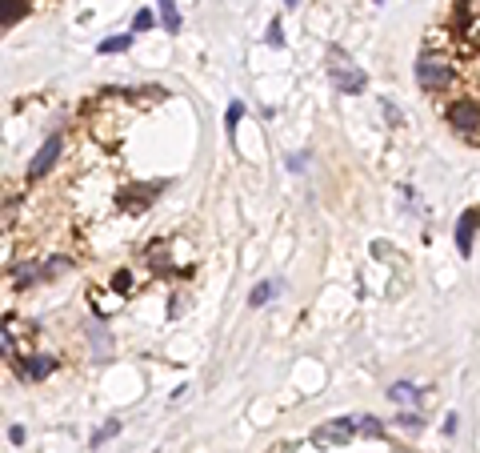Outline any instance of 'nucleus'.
Instances as JSON below:
<instances>
[{"mask_svg":"<svg viewBox=\"0 0 480 453\" xmlns=\"http://www.w3.org/2000/svg\"><path fill=\"white\" fill-rule=\"evenodd\" d=\"M328 76H332V85H336V93L344 96H356L368 89V76L361 65H352V56L344 52V48H328Z\"/></svg>","mask_w":480,"mask_h":453,"instance_id":"2","label":"nucleus"},{"mask_svg":"<svg viewBox=\"0 0 480 453\" xmlns=\"http://www.w3.org/2000/svg\"><path fill=\"white\" fill-rule=\"evenodd\" d=\"M284 4H288V8H293V4H300V0H284Z\"/></svg>","mask_w":480,"mask_h":453,"instance_id":"27","label":"nucleus"},{"mask_svg":"<svg viewBox=\"0 0 480 453\" xmlns=\"http://www.w3.org/2000/svg\"><path fill=\"white\" fill-rule=\"evenodd\" d=\"M113 285H116V293H133V273H128V269H116Z\"/></svg>","mask_w":480,"mask_h":453,"instance_id":"21","label":"nucleus"},{"mask_svg":"<svg viewBox=\"0 0 480 453\" xmlns=\"http://www.w3.org/2000/svg\"><path fill=\"white\" fill-rule=\"evenodd\" d=\"M160 8V24L164 32H181V12H176V0H157Z\"/></svg>","mask_w":480,"mask_h":453,"instance_id":"12","label":"nucleus"},{"mask_svg":"<svg viewBox=\"0 0 480 453\" xmlns=\"http://www.w3.org/2000/svg\"><path fill=\"white\" fill-rule=\"evenodd\" d=\"M477 225H480V205H472V209H464L457 221V249L460 257H472V237H477Z\"/></svg>","mask_w":480,"mask_h":453,"instance_id":"7","label":"nucleus"},{"mask_svg":"<svg viewBox=\"0 0 480 453\" xmlns=\"http://www.w3.org/2000/svg\"><path fill=\"white\" fill-rule=\"evenodd\" d=\"M116 433H120V421H116V417H113V421H108V426H100V430L92 433V441H89V450H100V445H104V441H113Z\"/></svg>","mask_w":480,"mask_h":453,"instance_id":"17","label":"nucleus"},{"mask_svg":"<svg viewBox=\"0 0 480 453\" xmlns=\"http://www.w3.org/2000/svg\"><path fill=\"white\" fill-rule=\"evenodd\" d=\"M361 430L352 417H341V421H328V426H320L317 433H312V445L317 450H332V445H348L352 441V433Z\"/></svg>","mask_w":480,"mask_h":453,"instance_id":"4","label":"nucleus"},{"mask_svg":"<svg viewBox=\"0 0 480 453\" xmlns=\"http://www.w3.org/2000/svg\"><path fill=\"white\" fill-rule=\"evenodd\" d=\"M160 185H137V189H124L120 197H116V205L120 209H140V205H148L152 197H157Z\"/></svg>","mask_w":480,"mask_h":453,"instance_id":"8","label":"nucleus"},{"mask_svg":"<svg viewBox=\"0 0 480 453\" xmlns=\"http://www.w3.org/2000/svg\"><path fill=\"white\" fill-rule=\"evenodd\" d=\"M385 117H389V124H400V113H396L392 104H385Z\"/></svg>","mask_w":480,"mask_h":453,"instance_id":"26","label":"nucleus"},{"mask_svg":"<svg viewBox=\"0 0 480 453\" xmlns=\"http://www.w3.org/2000/svg\"><path fill=\"white\" fill-rule=\"evenodd\" d=\"M356 426H361V433H365V437H385V426H380L376 417H361Z\"/></svg>","mask_w":480,"mask_h":453,"instance_id":"20","label":"nucleus"},{"mask_svg":"<svg viewBox=\"0 0 480 453\" xmlns=\"http://www.w3.org/2000/svg\"><path fill=\"white\" fill-rule=\"evenodd\" d=\"M157 24V16H152V8H140L137 16H133V32H148Z\"/></svg>","mask_w":480,"mask_h":453,"instance_id":"19","label":"nucleus"},{"mask_svg":"<svg viewBox=\"0 0 480 453\" xmlns=\"http://www.w3.org/2000/svg\"><path fill=\"white\" fill-rule=\"evenodd\" d=\"M240 117H244V104H240V100H232V104H229V113H225V129H229V137L236 133Z\"/></svg>","mask_w":480,"mask_h":453,"instance_id":"18","label":"nucleus"},{"mask_svg":"<svg viewBox=\"0 0 480 453\" xmlns=\"http://www.w3.org/2000/svg\"><path fill=\"white\" fill-rule=\"evenodd\" d=\"M453 80H457V65H453V56L448 52H420V60H416V85L424 89V93H444V89H453Z\"/></svg>","mask_w":480,"mask_h":453,"instance_id":"1","label":"nucleus"},{"mask_svg":"<svg viewBox=\"0 0 480 453\" xmlns=\"http://www.w3.org/2000/svg\"><path fill=\"white\" fill-rule=\"evenodd\" d=\"M72 261L69 257H56V261H45V277H56V273H69Z\"/></svg>","mask_w":480,"mask_h":453,"instance_id":"22","label":"nucleus"},{"mask_svg":"<svg viewBox=\"0 0 480 453\" xmlns=\"http://www.w3.org/2000/svg\"><path fill=\"white\" fill-rule=\"evenodd\" d=\"M56 157H60V137L52 133V137L36 148V157H32V165H28V181H41L48 168L56 165Z\"/></svg>","mask_w":480,"mask_h":453,"instance_id":"5","label":"nucleus"},{"mask_svg":"<svg viewBox=\"0 0 480 453\" xmlns=\"http://www.w3.org/2000/svg\"><path fill=\"white\" fill-rule=\"evenodd\" d=\"M276 293H280V281H260V285L249 293V305L260 309V305H268V297H276Z\"/></svg>","mask_w":480,"mask_h":453,"instance_id":"13","label":"nucleus"},{"mask_svg":"<svg viewBox=\"0 0 480 453\" xmlns=\"http://www.w3.org/2000/svg\"><path fill=\"white\" fill-rule=\"evenodd\" d=\"M128 48H133V36H104V41L96 45V52L108 56V52H128Z\"/></svg>","mask_w":480,"mask_h":453,"instance_id":"15","label":"nucleus"},{"mask_svg":"<svg viewBox=\"0 0 480 453\" xmlns=\"http://www.w3.org/2000/svg\"><path fill=\"white\" fill-rule=\"evenodd\" d=\"M264 41H268L273 48H280V45H284V36H280V21H273V24H268V32H264Z\"/></svg>","mask_w":480,"mask_h":453,"instance_id":"23","label":"nucleus"},{"mask_svg":"<svg viewBox=\"0 0 480 453\" xmlns=\"http://www.w3.org/2000/svg\"><path fill=\"white\" fill-rule=\"evenodd\" d=\"M400 426H404V430H424V421H420V417H416V413H404V417H400Z\"/></svg>","mask_w":480,"mask_h":453,"instance_id":"24","label":"nucleus"},{"mask_svg":"<svg viewBox=\"0 0 480 453\" xmlns=\"http://www.w3.org/2000/svg\"><path fill=\"white\" fill-rule=\"evenodd\" d=\"M8 441H12V445H24V430H21V426H12V430H8Z\"/></svg>","mask_w":480,"mask_h":453,"instance_id":"25","label":"nucleus"},{"mask_svg":"<svg viewBox=\"0 0 480 453\" xmlns=\"http://www.w3.org/2000/svg\"><path fill=\"white\" fill-rule=\"evenodd\" d=\"M36 281H45V265L24 261L12 269V289H28V285H36Z\"/></svg>","mask_w":480,"mask_h":453,"instance_id":"9","label":"nucleus"},{"mask_svg":"<svg viewBox=\"0 0 480 453\" xmlns=\"http://www.w3.org/2000/svg\"><path fill=\"white\" fill-rule=\"evenodd\" d=\"M24 12H28V0H0V24L4 28H12Z\"/></svg>","mask_w":480,"mask_h":453,"instance_id":"11","label":"nucleus"},{"mask_svg":"<svg viewBox=\"0 0 480 453\" xmlns=\"http://www.w3.org/2000/svg\"><path fill=\"white\" fill-rule=\"evenodd\" d=\"M52 369H56V361L48 357V353H28L24 361H16V377L21 382H45Z\"/></svg>","mask_w":480,"mask_h":453,"instance_id":"6","label":"nucleus"},{"mask_svg":"<svg viewBox=\"0 0 480 453\" xmlns=\"http://www.w3.org/2000/svg\"><path fill=\"white\" fill-rule=\"evenodd\" d=\"M389 397L396 401V406H416V401L424 397V389H416L412 382H396V385L389 389Z\"/></svg>","mask_w":480,"mask_h":453,"instance_id":"10","label":"nucleus"},{"mask_svg":"<svg viewBox=\"0 0 480 453\" xmlns=\"http://www.w3.org/2000/svg\"><path fill=\"white\" fill-rule=\"evenodd\" d=\"M89 337H92V345H96V357H108V349H113V345H108V333H104V325H100V321H92V325H89Z\"/></svg>","mask_w":480,"mask_h":453,"instance_id":"16","label":"nucleus"},{"mask_svg":"<svg viewBox=\"0 0 480 453\" xmlns=\"http://www.w3.org/2000/svg\"><path fill=\"white\" fill-rule=\"evenodd\" d=\"M144 257H148V269H152V273H168V269H172V265L164 261V241H152Z\"/></svg>","mask_w":480,"mask_h":453,"instance_id":"14","label":"nucleus"},{"mask_svg":"<svg viewBox=\"0 0 480 453\" xmlns=\"http://www.w3.org/2000/svg\"><path fill=\"white\" fill-rule=\"evenodd\" d=\"M444 117H448V124L457 129L460 137H468L472 144H480V100L477 96H460V100H453V104L444 109Z\"/></svg>","mask_w":480,"mask_h":453,"instance_id":"3","label":"nucleus"}]
</instances>
